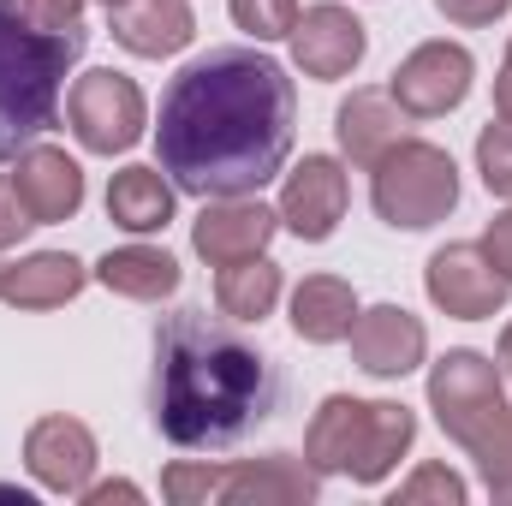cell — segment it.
<instances>
[{"instance_id":"6da1fadb","label":"cell","mask_w":512,"mask_h":506,"mask_svg":"<svg viewBox=\"0 0 512 506\" xmlns=\"http://www.w3.org/2000/svg\"><path fill=\"white\" fill-rule=\"evenodd\" d=\"M292 131L298 96L286 66L245 42H221L173 72L161 96L155 155L173 191L251 197L286 167Z\"/></svg>"},{"instance_id":"7a4b0ae2","label":"cell","mask_w":512,"mask_h":506,"mask_svg":"<svg viewBox=\"0 0 512 506\" xmlns=\"http://www.w3.org/2000/svg\"><path fill=\"white\" fill-rule=\"evenodd\" d=\"M286 399L280 364L221 310L185 304L155 322V370H149V417L173 447L221 453L256 435Z\"/></svg>"},{"instance_id":"3957f363","label":"cell","mask_w":512,"mask_h":506,"mask_svg":"<svg viewBox=\"0 0 512 506\" xmlns=\"http://www.w3.org/2000/svg\"><path fill=\"white\" fill-rule=\"evenodd\" d=\"M90 48L84 24L48 30L18 0H0V161H18L60 114L66 72Z\"/></svg>"},{"instance_id":"277c9868","label":"cell","mask_w":512,"mask_h":506,"mask_svg":"<svg viewBox=\"0 0 512 506\" xmlns=\"http://www.w3.org/2000/svg\"><path fill=\"white\" fill-rule=\"evenodd\" d=\"M417 423L405 405H364L334 393L316 423H310V465L328 477H352V483H382L399 465V453L411 447Z\"/></svg>"},{"instance_id":"5b68a950","label":"cell","mask_w":512,"mask_h":506,"mask_svg":"<svg viewBox=\"0 0 512 506\" xmlns=\"http://www.w3.org/2000/svg\"><path fill=\"white\" fill-rule=\"evenodd\" d=\"M370 197H376V215H382L387 227H405V233L435 227L459 203V167H453L447 149L405 137V143H393L382 161H376Z\"/></svg>"},{"instance_id":"8992f818","label":"cell","mask_w":512,"mask_h":506,"mask_svg":"<svg viewBox=\"0 0 512 506\" xmlns=\"http://www.w3.org/2000/svg\"><path fill=\"white\" fill-rule=\"evenodd\" d=\"M429 405H435L441 429H447L459 447H477V441L501 423V411H507L501 381H495V364H489L483 352H447V358L435 364V376H429Z\"/></svg>"},{"instance_id":"52a82bcc","label":"cell","mask_w":512,"mask_h":506,"mask_svg":"<svg viewBox=\"0 0 512 506\" xmlns=\"http://www.w3.org/2000/svg\"><path fill=\"white\" fill-rule=\"evenodd\" d=\"M66 120H72L84 149L114 155V149H131L143 137V96L120 72H84L66 96Z\"/></svg>"},{"instance_id":"ba28073f","label":"cell","mask_w":512,"mask_h":506,"mask_svg":"<svg viewBox=\"0 0 512 506\" xmlns=\"http://www.w3.org/2000/svg\"><path fill=\"white\" fill-rule=\"evenodd\" d=\"M512 280L483 256V245H447V251L429 256V298L447 310V316H495L507 304Z\"/></svg>"},{"instance_id":"9c48e42d","label":"cell","mask_w":512,"mask_h":506,"mask_svg":"<svg viewBox=\"0 0 512 506\" xmlns=\"http://www.w3.org/2000/svg\"><path fill=\"white\" fill-rule=\"evenodd\" d=\"M471 90V54L459 42H423L399 72H393V102L417 120H435L447 108H459Z\"/></svg>"},{"instance_id":"30bf717a","label":"cell","mask_w":512,"mask_h":506,"mask_svg":"<svg viewBox=\"0 0 512 506\" xmlns=\"http://www.w3.org/2000/svg\"><path fill=\"white\" fill-rule=\"evenodd\" d=\"M340 215H346V173H340V161L304 155V167H292V179H286V191H280V221H286L298 239L322 245V239L340 227Z\"/></svg>"},{"instance_id":"8fae6325","label":"cell","mask_w":512,"mask_h":506,"mask_svg":"<svg viewBox=\"0 0 512 506\" xmlns=\"http://www.w3.org/2000/svg\"><path fill=\"white\" fill-rule=\"evenodd\" d=\"M292 54H298V66H304L310 78H346V72L364 60V24H358L346 6L322 0V6H310V12H298V24H292Z\"/></svg>"},{"instance_id":"7c38bea8","label":"cell","mask_w":512,"mask_h":506,"mask_svg":"<svg viewBox=\"0 0 512 506\" xmlns=\"http://www.w3.org/2000/svg\"><path fill=\"white\" fill-rule=\"evenodd\" d=\"M346 340H352L358 370H370V376H382V381H393V376H405V370L423 364V322H417L411 310H399V304L364 310Z\"/></svg>"},{"instance_id":"4fadbf2b","label":"cell","mask_w":512,"mask_h":506,"mask_svg":"<svg viewBox=\"0 0 512 506\" xmlns=\"http://www.w3.org/2000/svg\"><path fill=\"white\" fill-rule=\"evenodd\" d=\"M274 227H280V215L251 203V197H209V209L197 215L191 245H197V256H209L221 268V262H239V256H262Z\"/></svg>"},{"instance_id":"5bb4252c","label":"cell","mask_w":512,"mask_h":506,"mask_svg":"<svg viewBox=\"0 0 512 506\" xmlns=\"http://www.w3.org/2000/svg\"><path fill=\"white\" fill-rule=\"evenodd\" d=\"M12 185H18V197H24V209H30L36 227L66 221V215L84 203V173H78V161H72L66 149H48V143H30V149L18 155Z\"/></svg>"},{"instance_id":"9a60e30c","label":"cell","mask_w":512,"mask_h":506,"mask_svg":"<svg viewBox=\"0 0 512 506\" xmlns=\"http://www.w3.org/2000/svg\"><path fill=\"white\" fill-rule=\"evenodd\" d=\"M108 30L120 48L143 54V60H161L197 36V18L185 0H120V6H108Z\"/></svg>"},{"instance_id":"2e32d148","label":"cell","mask_w":512,"mask_h":506,"mask_svg":"<svg viewBox=\"0 0 512 506\" xmlns=\"http://www.w3.org/2000/svg\"><path fill=\"white\" fill-rule=\"evenodd\" d=\"M24 459H30V471H36L48 489L72 495V489H84V483H90V465H96V435H90L78 417H48V423H36V429H30Z\"/></svg>"},{"instance_id":"e0dca14e","label":"cell","mask_w":512,"mask_h":506,"mask_svg":"<svg viewBox=\"0 0 512 506\" xmlns=\"http://www.w3.org/2000/svg\"><path fill=\"white\" fill-rule=\"evenodd\" d=\"M334 131L358 167H376L393 143H405V108L393 102V90H352V102H340L334 114Z\"/></svg>"},{"instance_id":"ac0fdd59","label":"cell","mask_w":512,"mask_h":506,"mask_svg":"<svg viewBox=\"0 0 512 506\" xmlns=\"http://www.w3.org/2000/svg\"><path fill=\"white\" fill-rule=\"evenodd\" d=\"M78 286H84V268L60 251H42V256H30V262L0 268V298L18 304V310H54V304H66Z\"/></svg>"},{"instance_id":"d6986e66","label":"cell","mask_w":512,"mask_h":506,"mask_svg":"<svg viewBox=\"0 0 512 506\" xmlns=\"http://www.w3.org/2000/svg\"><path fill=\"white\" fill-rule=\"evenodd\" d=\"M108 215L126 233H155L173 221V179H161V167H126L108 185Z\"/></svg>"},{"instance_id":"ffe728a7","label":"cell","mask_w":512,"mask_h":506,"mask_svg":"<svg viewBox=\"0 0 512 506\" xmlns=\"http://www.w3.org/2000/svg\"><path fill=\"white\" fill-rule=\"evenodd\" d=\"M352 322H358V298H352V286H346V280L316 274V280H304V286L292 292V328H298L304 340H316V346L346 340V334H352Z\"/></svg>"},{"instance_id":"44dd1931","label":"cell","mask_w":512,"mask_h":506,"mask_svg":"<svg viewBox=\"0 0 512 506\" xmlns=\"http://www.w3.org/2000/svg\"><path fill=\"white\" fill-rule=\"evenodd\" d=\"M96 280H102L108 292L137 298V304H155V298H167V292L179 286V262H173L167 251H149V245H126V251L102 256Z\"/></svg>"},{"instance_id":"7402d4cb","label":"cell","mask_w":512,"mask_h":506,"mask_svg":"<svg viewBox=\"0 0 512 506\" xmlns=\"http://www.w3.org/2000/svg\"><path fill=\"white\" fill-rule=\"evenodd\" d=\"M280 298V268L268 256H239V262H221V280H215V304L233 316V322H262Z\"/></svg>"},{"instance_id":"603a6c76","label":"cell","mask_w":512,"mask_h":506,"mask_svg":"<svg viewBox=\"0 0 512 506\" xmlns=\"http://www.w3.org/2000/svg\"><path fill=\"white\" fill-rule=\"evenodd\" d=\"M221 495H227V501H310V495H316V477L298 471L286 453H268L262 465L227 471Z\"/></svg>"},{"instance_id":"cb8c5ba5","label":"cell","mask_w":512,"mask_h":506,"mask_svg":"<svg viewBox=\"0 0 512 506\" xmlns=\"http://www.w3.org/2000/svg\"><path fill=\"white\" fill-rule=\"evenodd\" d=\"M471 453L483 459V483H489V495L512 501V411H501V423H495Z\"/></svg>"},{"instance_id":"d4e9b609","label":"cell","mask_w":512,"mask_h":506,"mask_svg":"<svg viewBox=\"0 0 512 506\" xmlns=\"http://www.w3.org/2000/svg\"><path fill=\"white\" fill-rule=\"evenodd\" d=\"M477 167H483V185L495 197H512V120L489 126L477 137Z\"/></svg>"},{"instance_id":"484cf974","label":"cell","mask_w":512,"mask_h":506,"mask_svg":"<svg viewBox=\"0 0 512 506\" xmlns=\"http://www.w3.org/2000/svg\"><path fill=\"white\" fill-rule=\"evenodd\" d=\"M233 18L251 30L256 42H274V36H292L298 0H233Z\"/></svg>"},{"instance_id":"4316f807","label":"cell","mask_w":512,"mask_h":506,"mask_svg":"<svg viewBox=\"0 0 512 506\" xmlns=\"http://www.w3.org/2000/svg\"><path fill=\"white\" fill-rule=\"evenodd\" d=\"M221 483H227V471H215V465H173V471L161 477L167 501H179V506H191V501H209V495H221Z\"/></svg>"},{"instance_id":"83f0119b","label":"cell","mask_w":512,"mask_h":506,"mask_svg":"<svg viewBox=\"0 0 512 506\" xmlns=\"http://www.w3.org/2000/svg\"><path fill=\"white\" fill-rule=\"evenodd\" d=\"M399 501H465V483H459L453 471L429 465V471H417V477L399 489ZM399 501H393V506H399Z\"/></svg>"},{"instance_id":"f1b7e54d","label":"cell","mask_w":512,"mask_h":506,"mask_svg":"<svg viewBox=\"0 0 512 506\" xmlns=\"http://www.w3.org/2000/svg\"><path fill=\"white\" fill-rule=\"evenodd\" d=\"M30 227H36V221H30V209H24V197H18L12 173H0V251H6V245H18Z\"/></svg>"},{"instance_id":"f546056e","label":"cell","mask_w":512,"mask_h":506,"mask_svg":"<svg viewBox=\"0 0 512 506\" xmlns=\"http://www.w3.org/2000/svg\"><path fill=\"white\" fill-rule=\"evenodd\" d=\"M435 6H441V18H453V24H495L512 0H435Z\"/></svg>"},{"instance_id":"4dcf8cb0","label":"cell","mask_w":512,"mask_h":506,"mask_svg":"<svg viewBox=\"0 0 512 506\" xmlns=\"http://www.w3.org/2000/svg\"><path fill=\"white\" fill-rule=\"evenodd\" d=\"M36 24H48V30H66V24H84L78 12H84V0H18Z\"/></svg>"},{"instance_id":"1f68e13d","label":"cell","mask_w":512,"mask_h":506,"mask_svg":"<svg viewBox=\"0 0 512 506\" xmlns=\"http://www.w3.org/2000/svg\"><path fill=\"white\" fill-rule=\"evenodd\" d=\"M483 256H489V262H495V268L512 280V209L489 221V233H483Z\"/></svg>"},{"instance_id":"d6a6232c","label":"cell","mask_w":512,"mask_h":506,"mask_svg":"<svg viewBox=\"0 0 512 506\" xmlns=\"http://www.w3.org/2000/svg\"><path fill=\"white\" fill-rule=\"evenodd\" d=\"M495 108H501V120H512V66H501V78H495Z\"/></svg>"},{"instance_id":"836d02e7","label":"cell","mask_w":512,"mask_h":506,"mask_svg":"<svg viewBox=\"0 0 512 506\" xmlns=\"http://www.w3.org/2000/svg\"><path fill=\"white\" fill-rule=\"evenodd\" d=\"M114 495H120V501H137V489H131V483H108V489H90V506H108Z\"/></svg>"},{"instance_id":"e575fe53","label":"cell","mask_w":512,"mask_h":506,"mask_svg":"<svg viewBox=\"0 0 512 506\" xmlns=\"http://www.w3.org/2000/svg\"><path fill=\"white\" fill-rule=\"evenodd\" d=\"M501 364H507V376H512V328L501 334Z\"/></svg>"},{"instance_id":"d590c367","label":"cell","mask_w":512,"mask_h":506,"mask_svg":"<svg viewBox=\"0 0 512 506\" xmlns=\"http://www.w3.org/2000/svg\"><path fill=\"white\" fill-rule=\"evenodd\" d=\"M507 66H512V42H507Z\"/></svg>"},{"instance_id":"8d00e7d4","label":"cell","mask_w":512,"mask_h":506,"mask_svg":"<svg viewBox=\"0 0 512 506\" xmlns=\"http://www.w3.org/2000/svg\"><path fill=\"white\" fill-rule=\"evenodd\" d=\"M102 6H120V0H102Z\"/></svg>"}]
</instances>
